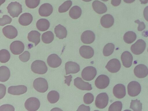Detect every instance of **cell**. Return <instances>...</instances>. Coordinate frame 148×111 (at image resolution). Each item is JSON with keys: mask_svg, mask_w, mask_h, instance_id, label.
Wrapping results in <instances>:
<instances>
[{"mask_svg": "<svg viewBox=\"0 0 148 111\" xmlns=\"http://www.w3.org/2000/svg\"><path fill=\"white\" fill-rule=\"evenodd\" d=\"M33 85L34 88L36 91L41 93L46 92L48 88L47 81L42 77L36 79L33 82Z\"/></svg>", "mask_w": 148, "mask_h": 111, "instance_id": "3", "label": "cell"}, {"mask_svg": "<svg viewBox=\"0 0 148 111\" xmlns=\"http://www.w3.org/2000/svg\"><path fill=\"white\" fill-rule=\"evenodd\" d=\"M24 105L25 108L28 111H35L39 108L40 103L37 98L31 97L26 100Z\"/></svg>", "mask_w": 148, "mask_h": 111, "instance_id": "5", "label": "cell"}, {"mask_svg": "<svg viewBox=\"0 0 148 111\" xmlns=\"http://www.w3.org/2000/svg\"><path fill=\"white\" fill-rule=\"evenodd\" d=\"M20 60L23 62H26L28 61L30 58V53L27 51H25L22 54L19 55Z\"/></svg>", "mask_w": 148, "mask_h": 111, "instance_id": "42", "label": "cell"}, {"mask_svg": "<svg viewBox=\"0 0 148 111\" xmlns=\"http://www.w3.org/2000/svg\"><path fill=\"white\" fill-rule=\"evenodd\" d=\"M10 76L9 69L5 66H2L0 68V81L4 82L8 80Z\"/></svg>", "mask_w": 148, "mask_h": 111, "instance_id": "29", "label": "cell"}, {"mask_svg": "<svg viewBox=\"0 0 148 111\" xmlns=\"http://www.w3.org/2000/svg\"><path fill=\"white\" fill-rule=\"evenodd\" d=\"M141 90L140 85L136 81H132L128 85V93L131 97H135L138 95L140 93Z\"/></svg>", "mask_w": 148, "mask_h": 111, "instance_id": "7", "label": "cell"}, {"mask_svg": "<svg viewBox=\"0 0 148 111\" xmlns=\"http://www.w3.org/2000/svg\"><path fill=\"white\" fill-rule=\"evenodd\" d=\"M122 108V102L117 101L113 102L109 106L108 111H121Z\"/></svg>", "mask_w": 148, "mask_h": 111, "instance_id": "38", "label": "cell"}, {"mask_svg": "<svg viewBox=\"0 0 148 111\" xmlns=\"http://www.w3.org/2000/svg\"><path fill=\"white\" fill-rule=\"evenodd\" d=\"M2 31L4 35L10 39L16 38L18 34L16 29L11 25H8L4 27L2 29Z\"/></svg>", "mask_w": 148, "mask_h": 111, "instance_id": "13", "label": "cell"}, {"mask_svg": "<svg viewBox=\"0 0 148 111\" xmlns=\"http://www.w3.org/2000/svg\"><path fill=\"white\" fill-rule=\"evenodd\" d=\"M31 69L33 72L39 74H45L48 70L45 62L40 60L34 61L31 64Z\"/></svg>", "mask_w": 148, "mask_h": 111, "instance_id": "1", "label": "cell"}, {"mask_svg": "<svg viewBox=\"0 0 148 111\" xmlns=\"http://www.w3.org/2000/svg\"><path fill=\"white\" fill-rule=\"evenodd\" d=\"M60 95L58 92L55 90H52L49 92L47 96L48 101L51 103L57 102L59 100Z\"/></svg>", "mask_w": 148, "mask_h": 111, "instance_id": "32", "label": "cell"}, {"mask_svg": "<svg viewBox=\"0 0 148 111\" xmlns=\"http://www.w3.org/2000/svg\"><path fill=\"white\" fill-rule=\"evenodd\" d=\"M147 51H148V49H147Z\"/></svg>", "mask_w": 148, "mask_h": 111, "instance_id": "54", "label": "cell"}, {"mask_svg": "<svg viewBox=\"0 0 148 111\" xmlns=\"http://www.w3.org/2000/svg\"><path fill=\"white\" fill-rule=\"evenodd\" d=\"M123 65L126 68L130 67L132 64L133 59L132 55L128 51L124 52L121 56Z\"/></svg>", "mask_w": 148, "mask_h": 111, "instance_id": "22", "label": "cell"}, {"mask_svg": "<svg viewBox=\"0 0 148 111\" xmlns=\"http://www.w3.org/2000/svg\"><path fill=\"white\" fill-rule=\"evenodd\" d=\"M54 38V34L50 31H47L43 33L42 36V40L46 44L51 43L53 40Z\"/></svg>", "mask_w": 148, "mask_h": 111, "instance_id": "33", "label": "cell"}, {"mask_svg": "<svg viewBox=\"0 0 148 111\" xmlns=\"http://www.w3.org/2000/svg\"><path fill=\"white\" fill-rule=\"evenodd\" d=\"M141 4H145L148 2V0H139Z\"/></svg>", "mask_w": 148, "mask_h": 111, "instance_id": "51", "label": "cell"}, {"mask_svg": "<svg viewBox=\"0 0 148 111\" xmlns=\"http://www.w3.org/2000/svg\"><path fill=\"white\" fill-rule=\"evenodd\" d=\"M40 3V0H25L26 6L30 8H34L37 7Z\"/></svg>", "mask_w": 148, "mask_h": 111, "instance_id": "39", "label": "cell"}, {"mask_svg": "<svg viewBox=\"0 0 148 111\" xmlns=\"http://www.w3.org/2000/svg\"><path fill=\"white\" fill-rule=\"evenodd\" d=\"M24 45L21 41L18 40L12 42L10 46V49L11 52L14 55H18L24 50Z\"/></svg>", "mask_w": 148, "mask_h": 111, "instance_id": "10", "label": "cell"}, {"mask_svg": "<svg viewBox=\"0 0 148 111\" xmlns=\"http://www.w3.org/2000/svg\"><path fill=\"white\" fill-rule=\"evenodd\" d=\"M146 46L145 41L142 39H139L132 45L131 50L134 54L138 55L141 54L144 51Z\"/></svg>", "mask_w": 148, "mask_h": 111, "instance_id": "8", "label": "cell"}, {"mask_svg": "<svg viewBox=\"0 0 148 111\" xmlns=\"http://www.w3.org/2000/svg\"><path fill=\"white\" fill-rule=\"evenodd\" d=\"M53 11L52 5L49 3H45L40 7L38 12L39 15L42 16L47 17L50 16Z\"/></svg>", "mask_w": 148, "mask_h": 111, "instance_id": "19", "label": "cell"}, {"mask_svg": "<svg viewBox=\"0 0 148 111\" xmlns=\"http://www.w3.org/2000/svg\"><path fill=\"white\" fill-rule=\"evenodd\" d=\"M96 69L92 66H88L85 68L82 72V77L85 80H92L97 75Z\"/></svg>", "mask_w": 148, "mask_h": 111, "instance_id": "4", "label": "cell"}, {"mask_svg": "<svg viewBox=\"0 0 148 111\" xmlns=\"http://www.w3.org/2000/svg\"><path fill=\"white\" fill-rule=\"evenodd\" d=\"M114 49V45L112 43L106 44L104 47L103 50V53L104 56H109L113 53Z\"/></svg>", "mask_w": 148, "mask_h": 111, "instance_id": "35", "label": "cell"}, {"mask_svg": "<svg viewBox=\"0 0 148 111\" xmlns=\"http://www.w3.org/2000/svg\"><path fill=\"white\" fill-rule=\"evenodd\" d=\"M6 88L5 86L3 84H0V99H1L4 96L6 93Z\"/></svg>", "mask_w": 148, "mask_h": 111, "instance_id": "45", "label": "cell"}, {"mask_svg": "<svg viewBox=\"0 0 148 111\" xmlns=\"http://www.w3.org/2000/svg\"><path fill=\"white\" fill-rule=\"evenodd\" d=\"M130 108L134 111H141L142 110V103L137 99L132 100Z\"/></svg>", "mask_w": 148, "mask_h": 111, "instance_id": "36", "label": "cell"}, {"mask_svg": "<svg viewBox=\"0 0 148 111\" xmlns=\"http://www.w3.org/2000/svg\"><path fill=\"white\" fill-rule=\"evenodd\" d=\"M81 39L82 41L84 44H91L95 40V35L92 31L86 30L82 33Z\"/></svg>", "mask_w": 148, "mask_h": 111, "instance_id": "17", "label": "cell"}, {"mask_svg": "<svg viewBox=\"0 0 148 111\" xmlns=\"http://www.w3.org/2000/svg\"><path fill=\"white\" fill-rule=\"evenodd\" d=\"M114 20L113 16L110 14H106L103 15L100 20L101 25L105 28H109L113 25Z\"/></svg>", "mask_w": 148, "mask_h": 111, "instance_id": "23", "label": "cell"}, {"mask_svg": "<svg viewBox=\"0 0 148 111\" xmlns=\"http://www.w3.org/2000/svg\"><path fill=\"white\" fill-rule=\"evenodd\" d=\"M113 92L114 96L116 98H122L126 95L125 87L122 84H117L114 87Z\"/></svg>", "mask_w": 148, "mask_h": 111, "instance_id": "21", "label": "cell"}, {"mask_svg": "<svg viewBox=\"0 0 148 111\" xmlns=\"http://www.w3.org/2000/svg\"><path fill=\"white\" fill-rule=\"evenodd\" d=\"M47 63L51 67L57 68L60 66L62 63L61 59L56 54L50 55L47 58Z\"/></svg>", "mask_w": 148, "mask_h": 111, "instance_id": "14", "label": "cell"}, {"mask_svg": "<svg viewBox=\"0 0 148 111\" xmlns=\"http://www.w3.org/2000/svg\"><path fill=\"white\" fill-rule=\"evenodd\" d=\"M134 72L136 77L139 78H143L148 74V69L145 65L139 64L135 66Z\"/></svg>", "mask_w": 148, "mask_h": 111, "instance_id": "12", "label": "cell"}, {"mask_svg": "<svg viewBox=\"0 0 148 111\" xmlns=\"http://www.w3.org/2000/svg\"><path fill=\"white\" fill-rule=\"evenodd\" d=\"M74 81V85L79 89L83 90H90L92 89L91 84L84 82L80 77H77Z\"/></svg>", "mask_w": 148, "mask_h": 111, "instance_id": "15", "label": "cell"}, {"mask_svg": "<svg viewBox=\"0 0 148 111\" xmlns=\"http://www.w3.org/2000/svg\"><path fill=\"white\" fill-rule=\"evenodd\" d=\"M40 33L35 30L32 31L28 34L27 38L30 42H33L36 46L40 42Z\"/></svg>", "mask_w": 148, "mask_h": 111, "instance_id": "27", "label": "cell"}, {"mask_svg": "<svg viewBox=\"0 0 148 111\" xmlns=\"http://www.w3.org/2000/svg\"><path fill=\"white\" fill-rule=\"evenodd\" d=\"M102 1H108L109 0H101Z\"/></svg>", "mask_w": 148, "mask_h": 111, "instance_id": "53", "label": "cell"}, {"mask_svg": "<svg viewBox=\"0 0 148 111\" xmlns=\"http://www.w3.org/2000/svg\"><path fill=\"white\" fill-rule=\"evenodd\" d=\"M110 79L108 77L104 75L99 76L96 79L95 84L96 87L99 89H103L109 85Z\"/></svg>", "mask_w": 148, "mask_h": 111, "instance_id": "9", "label": "cell"}, {"mask_svg": "<svg viewBox=\"0 0 148 111\" xmlns=\"http://www.w3.org/2000/svg\"><path fill=\"white\" fill-rule=\"evenodd\" d=\"M108 100V97L106 93H100L96 97L95 100V105L99 108H104L107 105Z\"/></svg>", "mask_w": 148, "mask_h": 111, "instance_id": "6", "label": "cell"}, {"mask_svg": "<svg viewBox=\"0 0 148 111\" xmlns=\"http://www.w3.org/2000/svg\"><path fill=\"white\" fill-rule=\"evenodd\" d=\"M14 110V107L10 104H5L1 106L0 107V111H12Z\"/></svg>", "mask_w": 148, "mask_h": 111, "instance_id": "43", "label": "cell"}, {"mask_svg": "<svg viewBox=\"0 0 148 111\" xmlns=\"http://www.w3.org/2000/svg\"><path fill=\"white\" fill-rule=\"evenodd\" d=\"M143 15L145 19L148 21V6L145 8L143 11Z\"/></svg>", "mask_w": 148, "mask_h": 111, "instance_id": "48", "label": "cell"}, {"mask_svg": "<svg viewBox=\"0 0 148 111\" xmlns=\"http://www.w3.org/2000/svg\"><path fill=\"white\" fill-rule=\"evenodd\" d=\"M27 90V87L24 85L11 86L8 88V92L13 95H20L25 93Z\"/></svg>", "mask_w": 148, "mask_h": 111, "instance_id": "18", "label": "cell"}, {"mask_svg": "<svg viewBox=\"0 0 148 111\" xmlns=\"http://www.w3.org/2000/svg\"><path fill=\"white\" fill-rule=\"evenodd\" d=\"M82 1L85 2H89L91 1L92 0H82Z\"/></svg>", "mask_w": 148, "mask_h": 111, "instance_id": "52", "label": "cell"}, {"mask_svg": "<svg viewBox=\"0 0 148 111\" xmlns=\"http://www.w3.org/2000/svg\"><path fill=\"white\" fill-rule=\"evenodd\" d=\"M38 29L40 31H45L47 30L50 26V23L47 19L41 18L38 20L36 23Z\"/></svg>", "mask_w": 148, "mask_h": 111, "instance_id": "28", "label": "cell"}, {"mask_svg": "<svg viewBox=\"0 0 148 111\" xmlns=\"http://www.w3.org/2000/svg\"><path fill=\"white\" fill-rule=\"evenodd\" d=\"M72 2L71 0L65 1L60 6L58 9L59 12L63 13L67 11L72 5Z\"/></svg>", "mask_w": 148, "mask_h": 111, "instance_id": "37", "label": "cell"}, {"mask_svg": "<svg viewBox=\"0 0 148 111\" xmlns=\"http://www.w3.org/2000/svg\"><path fill=\"white\" fill-rule=\"evenodd\" d=\"M92 6L94 10L99 14L105 13L107 10V7L105 4L98 0L93 1Z\"/></svg>", "mask_w": 148, "mask_h": 111, "instance_id": "24", "label": "cell"}, {"mask_svg": "<svg viewBox=\"0 0 148 111\" xmlns=\"http://www.w3.org/2000/svg\"><path fill=\"white\" fill-rule=\"evenodd\" d=\"M135 22L138 24V30L141 31L144 29L145 28V25L143 22H140L139 20H137L135 21Z\"/></svg>", "mask_w": 148, "mask_h": 111, "instance_id": "44", "label": "cell"}, {"mask_svg": "<svg viewBox=\"0 0 148 111\" xmlns=\"http://www.w3.org/2000/svg\"><path fill=\"white\" fill-rule=\"evenodd\" d=\"M7 8L8 13L13 18L18 17L22 11L21 5L16 1L11 2Z\"/></svg>", "mask_w": 148, "mask_h": 111, "instance_id": "2", "label": "cell"}, {"mask_svg": "<svg viewBox=\"0 0 148 111\" xmlns=\"http://www.w3.org/2000/svg\"><path fill=\"white\" fill-rule=\"evenodd\" d=\"M105 67L109 72L115 73L117 72L120 69L121 64L118 59L114 58L108 61Z\"/></svg>", "mask_w": 148, "mask_h": 111, "instance_id": "11", "label": "cell"}, {"mask_svg": "<svg viewBox=\"0 0 148 111\" xmlns=\"http://www.w3.org/2000/svg\"><path fill=\"white\" fill-rule=\"evenodd\" d=\"M10 55L8 50L2 49L0 51V61L1 63H5L10 60Z\"/></svg>", "mask_w": 148, "mask_h": 111, "instance_id": "34", "label": "cell"}, {"mask_svg": "<svg viewBox=\"0 0 148 111\" xmlns=\"http://www.w3.org/2000/svg\"><path fill=\"white\" fill-rule=\"evenodd\" d=\"M65 69L67 75L78 72L80 70V67L79 65L75 62L69 61L65 64Z\"/></svg>", "mask_w": 148, "mask_h": 111, "instance_id": "20", "label": "cell"}, {"mask_svg": "<svg viewBox=\"0 0 148 111\" xmlns=\"http://www.w3.org/2000/svg\"><path fill=\"white\" fill-rule=\"evenodd\" d=\"M79 53L80 55L83 58L89 59L93 56L94 51L93 48L88 46L83 45L79 49Z\"/></svg>", "mask_w": 148, "mask_h": 111, "instance_id": "16", "label": "cell"}, {"mask_svg": "<svg viewBox=\"0 0 148 111\" xmlns=\"http://www.w3.org/2000/svg\"><path fill=\"white\" fill-rule=\"evenodd\" d=\"M12 21L11 18L7 15L3 16L2 18H0V25L3 26L6 24L10 23Z\"/></svg>", "mask_w": 148, "mask_h": 111, "instance_id": "41", "label": "cell"}, {"mask_svg": "<svg viewBox=\"0 0 148 111\" xmlns=\"http://www.w3.org/2000/svg\"><path fill=\"white\" fill-rule=\"evenodd\" d=\"M33 20V16L29 13H25L22 14L19 17L18 19L19 23L24 26L29 25Z\"/></svg>", "mask_w": 148, "mask_h": 111, "instance_id": "25", "label": "cell"}, {"mask_svg": "<svg viewBox=\"0 0 148 111\" xmlns=\"http://www.w3.org/2000/svg\"><path fill=\"white\" fill-rule=\"evenodd\" d=\"M82 12L81 9L79 6L75 5L73 6L69 11V15L73 19H77L81 16Z\"/></svg>", "mask_w": 148, "mask_h": 111, "instance_id": "30", "label": "cell"}, {"mask_svg": "<svg viewBox=\"0 0 148 111\" xmlns=\"http://www.w3.org/2000/svg\"><path fill=\"white\" fill-rule=\"evenodd\" d=\"M54 32L56 37L60 39L66 38L67 35V31L66 28L60 24L56 26Z\"/></svg>", "mask_w": 148, "mask_h": 111, "instance_id": "26", "label": "cell"}, {"mask_svg": "<svg viewBox=\"0 0 148 111\" xmlns=\"http://www.w3.org/2000/svg\"><path fill=\"white\" fill-rule=\"evenodd\" d=\"M124 1L127 3H131L134 2L135 0H123Z\"/></svg>", "mask_w": 148, "mask_h": 111, "instance_id": "50", "label": "cell"}, {"mask_svg": "<svg viewBox=\"0 0 148 111\" xmlns=\"http://www.w3.org/2000/svg\"><path fill=\"white\" fill-rule=\"evenodd\" d=\"M94 99L93 95L90 93H87L84 96V101L86 104H88L91 103L93 101Z\"/></svg>", "mask_w": 148, "mask_h": 111, "instance_id": "40", "label": "cell"}, {"mask_svg": "<svg viewBox=\"0 0 148 111\" xmlns=\"http://www.w3.org/2000/svg\"><path fill=\"white\" fill-rule=\"evenodd\" d=\"M90 110V108L89 106H86L84 104L80 105L77 111H88Z\"/></svg>", "mask_w": 148, "mask_h": 111, "instance_id": "46", "label": "cell"}, {"mask_svg": "<svg viewBox=\"0 0 148 111\" xmlns=\"http://www.w3.org/2000/svg\"><path fill=\"white\" fill-rule=\"evenodd\" d=\"M136 38V34L132 31H128L126 32L123 37L124 41L127 44L132 43L135 41Z\"/></svg>", "mask_w": 148, "mask_h": 111, "instance_id": "31", "label": "cell"}, {"mask_svg": "<svg viewBox=\"0 0 148 111\" xmlns=\"http://www.w3.org/2000/svg\"><path fill=\"white\" fill-rule=\"evenodd\" d=\"M65 79L64 80L65 83L68 86H69L72 80V76L71 75L68 76H64Z\"/></svg>", "mask_w": 148, "mask_h": 111, "instance_id": "47", "label": "cell"}, {"mask_svg": "<svg viewBox=\"0 0 148 111\" xmlns=\"http://www.w3.org/2000/svg\"><path fill=\"white\" fill-rule=\"evenodd\" d=\"M121 2V0H111V4L114 6L119 5Z\"/></svg>", "mask_w": 148, "mask_h": 111, "instance_id": "49", "label": "cell"}]
</instances>
